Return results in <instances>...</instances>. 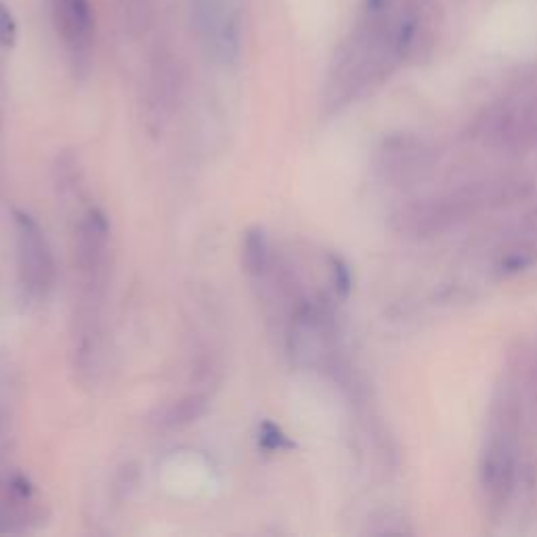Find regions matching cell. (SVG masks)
<instances>
[{"label": "cell", "instance_id": "obj_14", "mask_svg": "<svg viewBox=\"0 0 537 537\" xmlns=\"http://www.w3.org/2000/svg\"><path fill=\"white\" fill-rule=\"evenodd\" d=\"M332 273H334V284H336V290L347 296L349 290H351V273L347 269V265L342 263L340 259H336V256H332Z\"/></svg>", "mask_w": 537, "mask_h": 537}, {"label": "cell", "instance_id": "obj_13", "mask_svg": "<svg viewBox=\"0 0 537 537\" xmlns=\"http://www.w3.org/2000/svg\"><path fill=\"white\" fill-rule=\"evenodd\" d=\"M137 479H139V472L133 464H126L120 468L118 472V477H116V493L120 498H126L128 496V491H131L135 485H137Z\"/></svg>", "mask_w": 537, "mask_h": 537}, {"label": "cell", "instance_id": "obj_2", "mask_svg": "<svg viewBox=\"0 0 537 537\" xmlns=\"http://www.w3.org/2000/svg\"><path fill=\"white\" fill-rule=\"evenodd\" d=\"M17 233V265L24 288L32 296H47L55 286V259L45 231L24 210L13 212Z\"/></svg>", "mask_w": 537, "mask_h": 537}, {"label": "cell", "instance_id": "obj_3", "mask_svg": "<svg viewBox=\"0 0 537 537\" xmlns=\"http://www.w3.org/2000/svg\"><path fill=\"white\" fill-rule=\"evenodd\" d=\"M193 21L206 51L223 63L240 57V5L238 0H196Z\"/></svg>", "mask_w": 537, "mask_h": 537}, {"label": "cell", "instance_id": "obj_6", "mask_svg": "<svg viewBox=\"0 0 537 537\" xmlns=\"http://www.w3.org/2000/svg\"><path fill=\"white\" fill-rule=\"evenodd\" d=\"M483 487L489 491L491 500H506L514 479V447L508 433H500L489 441L483 456Z\"/></svg>", "mask_w": 537, "mask_h": 537}, {"label": "cell", "instance_id": "obj_10", "mask_svg": "<svg viewBox=\"0 0 537 537\" xmlns=\"http://www.w3.org/2000/svg\"><path fill=\"white\" fill-rule=\"evenodd\" d=\"M80 183V166L74 154H63L55 162V185L59 193L76 191Z\"/></svg>", "mask_w": 537, "mask_h": 537}, {"label": "cell", "instance_id": "obj_15", "mask_svg": "<svg viewBox=\"0 0 537 537\" xmlns=\"http://www.w3.org/2000/svg\"><path fill=\"white\" fill-rule=\"evenodd\" d=\"M533 261H535V256L533 254H529V252H512L510 256H508V259L502 263V271L504 273H519V271H523V269H527L529 265H533Z\"/></svg>", "mask_w": 537, "mask_h": 537}, {"label": "cell", "instance_id": "obj_5", "mask_svg": "<svg viewBox=\"0 0 537 537\" xmlns=\"http://www.w3.org/2000/svg\"><path fill=\"white\" fill-rule=\"evenodd\" d=\"M53 15L59 36L66 42L76 61L87 57L95 17L89 0H53Z\"/></svg>", "mask_w": 537, "mask_h": 537}, {"label": "cell", "instance_id": "obj_7", "mask_svg": "<svg viewBox=\"0 0 537 537\" xmlns=\"http://www.w3.org/2000/svg\"><path fill=\"white\" fill-rule=\"evenodd\" d=\"M208 405L210 401L206 395L189 393L173 403H168L166 407H162L158 416L154 418V424L156 428H160V431H168V433L183 431V428L200 422L206 416Z\"/></svg>", "mask_w": 537, "mask_h": 537}, {"label": "cell", "instance_id": "obj_9", "mask_svg": "<svg viewBox=\"0 0 537 537\" xmlns=\"http://www.w3.org/2000/svg\"><path fill=\"white\" fill-rule=\"evenodd\" d=\"M118 17L128 34L141 38L154 28L156 5L154 0H118Z\"/></svg>", "mask_w": 537, "mask_h": 537}, {"label": "cell", "instance_id": "obj_12", "mask_svg": "<svg viewBox=\"0 0 537 537\" xmlns=\"http://www.w3.org/2000/svg\"><path fill=\"white\" fill-rule=\"evenodd\" d=\"M17 40V24L9 7L0 0V45L13 47Z\"/></svg>", "mask_w": 537, "mask_h": 537}, {"label": "cell", "instance_id": "obj_8", "mask_svg": "<svg viewBox=\"0 0 537 537\" xmlns=\"http://www.w3.org/2000/svg\"><path fill=\"white\" fill-rule=\"evenodd\" d=\"M271 248L263 227H250L242 240V269L246 275L261 279L271 269Z\"/></svg>", "mask_w": 537, "mask_h": 537}, {"label": "cell", "instance_id": "obj_1", "mask_svg": "<svg viewBox=\"0 0 537 537\" xmlns=\"http://www.w3.org/2000/svg\"><path fill=\"white\" fill-rule=\"evenodd\" d=\"M74 267L80 290L105 294L110 277V221L99 208H91L76 225Z\"/></svg>", "mask_w": 537, "mask_h": 537}, {"label": "cell", "instance_id": "obj_11", "mask_svg": "<svg viewBox=\"0 0 537 537\" xmlns=\"http://www.w3.org/2000/svg\"><path fill=\"white\" fill-rule=\"evenodd\" d=\"M259 443L267 451H288V449H294V443L282 433V428L275 426L273 422H265L261 426Z\"/></svg>", "mask_w": 537, "mask_h": 537}, {"label": "cell", "instance_id": "obj_4", "mask_svg": "<svg viewBox=\"0 0 537 537\" xmlns=\"http://www.w3.org/2000/svg\"><path fill=\"white\" fill-rule=\"evenodd\" d=\"M185 74L173 57H158L149 70L143 99V118L147 131L160 135L183 99Z\"/></svg>", "mask_w": 537, "mask_h": 537}]
</instances>
